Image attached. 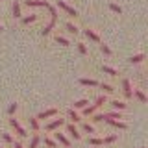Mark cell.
Wrapping results in <instances>:
<instances>
[{"instance_id": "cell-30", "label": "cell", "mask_w": 148, "mask_h": 148, "mask_svg": "<svg viewBox=\"0 0 148 148\" xmlns=\"http://www.w3.org/2000/svg\"><path fill=\"white\" fill-rule=\"evenodd\" d=\"M56 41H58L59 45H63V46H69V45H71V43H69V41L65 39V37H61V35H58V37H56Z\"/></svg>"}, {"instance_id": "cell-5", "label": "cell", "mask_w": 148, "mask_h": 148, "mask_svg": "<svg viewBox=\"0 0 148 148\" xmlns=\"http://www.w3.org/2000/svg\"><path fill=\"white\" fill-rule=\"evenodd\" d=\"M104 122H108L109 126H115L119 130H126V124L122 122V120H117V119H104Z\"/></svg>"}, {"instance_id": "cell-20", "label": "cell", "mask_w": 148, "mask_h": 148, "mask_svg": "<svg viewBox=\"0 0 148 148\" xmlns=\"http://www.w3.org/2000/svg\"><path fill=\"white\" fill-rule=\"evenodd\" d=\"M104 104H106V95H100V96L96 98V102H95L92 106H95V108H102Z\"/></svg>"}, {"instance_id": "cell-21", "label": "cell", "mask_w": 148, "mask_h": 148, "mask_svg": "<svg viewBox=\"0 0 148 148\" xmlns=\"http://www.w3.org/2000/svg\"><path fill=\"white\" fill-rule=\"evenodd\" d=\"M102 71H104L106 74H109V76H117V71L111 69V67H108V65H102Z\"/></svg>"}, {"instance_id": "cell-40", "label": "cell", "mask_w": 148, "mask_h": 148, "mask_svg": "<svg viewBox=\"0 0 148 148\" xmlns=\"http://www.w3.org/2000/svg\"><path fill=\"white\" fill-rule=\"evenodd\" d=\"M143 148H145V146H143Z\"/></svg>"}, {"instance_id": "cell-8", "label": "cell", "mask_w": 148, "mask_h": 148, "mask_svg": "<svg viewBox=\"0 0 148 148\" xmlns=\"http://www.w3.org/2000/svg\"><path fill=\"white\" fill-rule=\"evenodd\" d=\"M56 115H58V109H46V111H43V113L37 115V119L45 120V119H48V117H56Z\"/></svg>"}, {"instance_id": "cell-37", "label": "cell", "mask_w": 148, "mask_h": 148, "mask_svg": "<svg viewBox=\"0 0 148 148\" xmlns=\"http://www.w3.org/2000/svg\"><path fill=\"white\" fill-rule=\"evenodd\" d=\"M92 120H96V122H104V119H102V115H95V119Z\"/></svg>"}, {"instance_id": "cell-28", "label": "cell", "mask_w": 148, "mask_h": 148, "mask_svg": "<svg viewBox=\"0 0 148 148\" xmlns=\"http://www.w3.org/2000/svg\"><path fill=\"white\" fill-rule=\"evenodd\" d=\"M109 9H111L113 13H119V15L122 13V8H120L119 4H109Z\"/></svg>"}, {"instance_id": "cell-24", "label": "cell", "mask_w": 148, "mask_h": 148, "mask_svg": "<svg viewBox=\"0 0 148 148\" xmlns=\"http://www.w3.org/2000/svg\"><path fill=\"white\" fill-rule=\"evenodd\" d=\"M30 126H32V130L34 132H39V119H30Z\"/></svg>"}, {"instance_id": "cell-36", "label": "cell", "mask_w": 148, "mask_h": 148, "mask_svg": "<svg viewBox=\"0 0 148 148\" xmlns=\"http://www.w3.org/2000/svg\"><path fill=\"white\" fill-rule=\"evenodd\" d=\"M113 141H117V135H109L104 139V143H113Z\"/></svg>"}, {"instance_id": "cell-1", "label": "cell", "mask_w": 148, "mask_h": 148, "mask_svg": "<svg viewBox=\"0 0 148 148\" xmlns=\"http://www.w3.org/2000/svg\"><path fill=\"white\" fill-rule=\"evenodd\" d=\"M56 6H58L59 9H63V11L67 13V15H71V17H78V11H76V9L71 8L69 4H65L63 0H58V4H56Z\"/></svg>"}, {"instance_id": "cell-33", "label": "cell", "mask_w": 148, "mask_h": 148, "mask_svg": "<svg viewBox=\"0 0 148 148\" xmlns=\"http://www.w3.org/2000/svg\"><path fill=\"white\" fill-rule=\"evenodd\" d=\"M2 139H4V143H9V145H11V143L15 141V139L9 135V133H2Z\"/></svg>"}, {"instance_id": "cell-10", "label": "cell", "mask_w": 148, "mask_h": 148, "mask_svg": "<svg viewBox=\"0 0 148 148\" xmlns=\"http://www.w3.org/2000/svg\"><path fill=\"white\" fill-rule=\"evenodd\" d=\"M102 119H124V117H122L120 111L115 109V111H111V113H104V115H102Z\"/></svg>"}, {"instance_id": "cell-31", "label": "cell", "mask_w": 148, "mask_h": 148, "mask_svg": "<svg viewBox=\"0 0 148 148\" xmlns=\"http://www.w3.org/2000/svg\"><path fill=\"white\" fill-rule=\"evenodd\" d=\"M78 52H80L82 56H85L87 54V46L83 45V43H78Z\"/></svg>"}, {"instance_id": "cell-6", "label": "cell", "mask_w": 148, "mask_h": 148, "mask_svg": "<svg viewBox=\"0 0 148 148\" xmlns=\"http://www.w3.org/2000/svg\"><path fill=\"white\" fill-rule=\"evenodd\" d=\"M63 124H65V119H56V120H52V122H50L48 126H46V130H48V132H54V130L61 128Z\"/></svg>"}, {"instance_id": "cell-14", "label": "cell", "mask_w": 148, "mask_h": 148, "mask_svg": "<svg viewBox=\"0 0 148 148\" xmlns=\"http://www.w3.org/2000/svg\"><path fill=\"white\" fill-rule=\"evenodd\" d=\"M111 106H113V108L117 109V111L126 109V104H124V102H119V100H113V102H111Z\"/></svg>"}, {"instance_id": "cell-38", "label": "cell", "mask_w": 148, "mask_h": 148, "mask_svg": "<svg viewBox=\"0 0 148 148\" xmlns=\"http://www.w3.org/2000/svg\"><path fill=\"white\" fill-rule=\"evenodd\" d=\"M13 148H24V146H22L18 141H13Z\"/></svg>"}, {"instance_id": "cell-22", "label": "cell", "mask_w": 148, "mask_h": 148, "mask_svg": "<svg viewBox=\"0 0 148 148\" xmlns=\"http://www.w3.org/2000/svg\"><path fill=\"white\" fill-rule=\"evenodd\" d=\"M39 143H41V137L39 135H34V137H32V141H30V148H37V146H39Z\"/></svg>"}, {"instance_id": "cell-25", "label": "cell", "mask_w": 148, "mask_h": 148, "mask_svg": "<svg viewBox=\"0 0 148 148\" xmlns=\"http://www.w3.org/2000/svg\"><path fill=\"white\" fill-rule=\"evenodd\" d=\"M37 21V15H28L22 18V24H32V22H35Z\"/></svg>"}, {"instance_id": "cell-19", "label": "cell", "mask_w": 148, "mask_h": 148, "mask_svg": "<svg viewBox=\"0 0 148 148\" xmlns=\"http://www.w3.org/2000/svg\"><path fill=\"white\" fill-rule=\"evenodd\" d=\"M13 17H15V18H21V4H18V2L13 4Z\"/></svg>"}, {"instance_id": "cell-15", "label": "cell", "mask_w": 148, "mask_h": 148, "mask_svg": "<svg viewBox=\"0 0 148 148\" xmlns=\"http://www.w3.org/2000/svg\"><path fill=\"white\" fill-rule=\"evenodd\" d=\"M69 119H71L72 122H78V120H82V119H80V115L76 113V109H69Z\"/></svg>"}, {"instance_id": "cell-17", "label": "cell", "mask_w": 148, "mask_h": 148, "mask_svg": "<svg viewBox=\"0 0 148 148\" xmlns=\"http://www.w3.org/2000/svg\"><path fill=\"white\" fill-rule=\"evenodd\" d=\"M89 104V102H87L85 98H82V100H78V102H74V109H83L85 108V106Z\"/></svg>"}, {"instance_id": "cell-35", "label": "cell", "mask_w": 148, "mask_h": 148, "mask_svg": "<svg viewBox=\"0 0 148 148\" xmlns=\"http://www.w3.org/2000/svg\"><path fill=\"white\" fill-rule=\"evenodd\" d=\"M15 111H17V104H11V106L8 108V113H9V115H13Z\"/></svg>"}, {"instance_id": "cell-29", "label": "cell", "mask_w": 148, "mask_h": 148, "mask_svg": "<svg viewBox=\"0 0 148 148\" xmlns=\"http://www.w3.org/2000/svg\"><path fill=\"white\" fill-rule=\"evenodd\" d=\"M98 85H100V89H104V92H113L115 91L111 85H108V83H98Z\"/></svg>"}, {"instance_id": "cell-26", "label": "cell", "mask_w": 148, "mask_h": 148, "mask_svg": "<svg viewBox=\"0 0 148 148\" xmlns=\"http://www.w3.org/2000/svg\"><path fill=\"white\" fill-rule=\"evenodd\" d=\"M89 145H92V146H102V145H104V139L92 137V139H89Z\"/></svg>"}, {"instance_id": "cell-7", "label": "cell", "mask_w": 148, "mask_h": 148, "mask_svg": "<svg viewBox=\"0 0 148 148\" xmlns=\"http://www.w3.org/2000/svg\"><path fill=\"white\" fill-rule=\"evenodd\" d=\"M56 141H58V143H59V145H63L65 148H69V146H71V141H69V139H67V137H65V135H63V133H59V132H58V133H56Z\"/></svg>"}, {"instance_id": "cell-3", "label": "cell", "mask_w": 148, "mask_h": 148, "mask_svg": "<svg viewBox=\"0 0 148 148\" xmlns=\"http://www.w3.org/2000/svg\"><path fill=\"white\" fill-rule=\"evenodd\" d=\"M9 124H11V126L15 128V132H17L21 137H26V135H28V133H26V130L22 128L21 124H18V120H17V119H9Z\"/></svg>"}, {"instance_id": "cell-18", "label": "cell", "mask_w": 148, "mask_h": 148, "mask_svg": "<svg viewBox=\"0 0 148 148\" xmlns=\"http://www.w3.org/2000/svg\"><path fill=\"white\" fill-rule=\"evenodd\" d=\"M143 59H145V54H135L130 58V63H141Z\"/></svg>"}, {"instance_id": "cell-32", "label": "cell", "mask_w": 148, "mask_h": 148, "mask_svg": "<svg viewBox=\"0 0 148 148\" xmlns=\"http://www.w3.org/2000/svg\"><path fill=\"white\" fill-rule=\"evenodd\" d=\"M83 132H85V133H95V128H92L91 124L85 122V124H83Z\"/></svg>"}, {"instance_id": "cell-12", "label": "cell", "mask_w": 148, "mask_h": 148, "mask_svg": "<svg viewBox=\"0 0 148 148\" xmlns=\"http://www.w3.org/2000/svg\"><path fill=\"white\" fill-rule=\"evenodd\" d=\"M80 83H82V85H89V87H96V85H98L96 80H89V78H82Z\"/></svg>"}, {"instance_id": "cell-11", "label": "cell", "mask_w": 148, "mask_h": 148, "mask_svg": "<svg viewBox=\"0 0 148 148\" xmlns=\"http://www.w3.org/2000/svg\"><path fill=\"white\" fill-rule=\"evenodd\" d=\"M83 34H85V37H87V39L95 41V43H102V41H100V37L96 35V34H95V32H92V30H85V32H83Z\"/></svg>"}, {"instance_id": "cell-34", "label": "cell", "mask_w": 148, "mask_h": 148, "mask_svg": "<svg viewBox=\"0 0 148 148\" xmlns=\"http://www.w3.org/2000/svg\"><path fill=\"white\" fill-rule=\"evenodd\" d=\"M45 145L48 148H56V141H52V139H45Z\"/></svg>"}, {"instance_id": "cell-27", "label": "cell", "mask_w": 148, "mask_h": 148, "mask_svg": "<svg viewBox=\"0 0 148 148\" xmlns=\"http://www.w3.org/2000/svg\"><path fill=\"white\" fill-rule=\"evenodd\" d=\"M100 52H102V54H106V56H111V48H109L108 45L100 43Z\"/></svg>"}, {"instance_id": "cell-4", "label": "cell", "mask_w": 148, "mask_h": 148, "mask_svg": "<svg viewBox=\"0 0 148 148\" xmlns=\"http://www.w3.org/2000/svg\"><path fill=\"white\" fill-rule=\"evenodd\" d=\"M122 91H124V95H126V98H133L132 83H130V80H128V78H124V80H122Z\"/></svg>"}, {"instance_id": "cell-9", "label": "cell", "mask_w": 148, "mask_h": 148, "mask_svg": "<svg viewBox=\"0 0 148 148\" xmlns=\"http://www.w3.org/2000/svg\"><path fill=\"white\" fill-rule=\"evenodd\" d=\"M67 132H69V135H71V137H74L76 141L82 137V133L76 130V126H74V124H69V126H67Z\"/></svg>"}, {"instance_id": "cell-39", "label": "cell", "mask_w": 148, "mask_h": 148, "mask_svg": "<svg viewBox=\"0 0 148 148\" xmlns=\"http://www.w3.org/2000/svg\"><path fill=\"white\" fill-rule=\"evenodd\" d=\"M2 30H4V28H2V26H0V32H2Z\"/></svg>"}, {"instance_id": "cell-13", "label": "cell", "mask_w": 148, "mask_h": 148, "mask_svg": "<svg viewBox=\"0 0 148 148\" xmlns=\"http://www.w3.org/2000/svg\"><path fill=\"white\" fill-rule=\"evenodd\" d=\"M65 28H67V32H69V34H74V35H76V34H80V30H78V28L74 26L72 22H67V24H65Z\"/></svg>"}, {"instance_id": "cell-16", "label": "cell", "mask_w": 148, "mask_h": 148, "mask_svg": "<svg viewBox=\"0 0 148 148\" xmlns=\"http://www.w3.org/2000/svg\"><path fill=\"white\" fill-rule=\"evenodd\" d=\"M135 98L139 100V102H143V104H146L148 102V98H146V95L143 91H135Z\"/></svg>"}, {"instance_id": "cell-2", "label": "cell", "mask_w": 148, "mask_h": 148, "mask_svg": "<svg viewBox=\"0 0 148 148\" xmlns=\"http://www.w3.org/2000/svg\"><path fill=\"white\" fill-rule=\"evenodd\" d=\"M24 6L28 8H48L46 0H24Z\"/></svg>"}, {"instance_id": "cell-23", "label": "cell", "mask_w": 148, "mask_h": 148, "mask_svg": "<svg viewBox=\"0 0 148 148\" xmlns=\"http://www.w3.org/2000/svg\"><path fill=\"white\" fill-rule=\"evenodd\" d=\"M95 111H96L95 106H85V108H83V115H85V117H89V115H92Z\"/></svg>"}]
</instances>
